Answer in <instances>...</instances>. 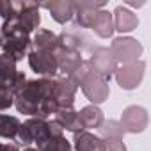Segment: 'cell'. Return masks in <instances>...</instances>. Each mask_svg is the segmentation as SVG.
Masks as SVG:
<instances>
[{
    "mask_svg": "<svg viewBox=\"0 0 151 151\" xmlns=\"http://www.w3.org/2000/svg\"><path fill=\"white\" fill-rule=\"evenodd\" d=\"M91 29L94 30L96 36L103 37V39L112 37V34H114V20H112V13L103 11V9L96 11V16H94V20H93Z\"/></svg>",
    "mask_w": 151,
    "mask_h": 151,
    "instance_id": "18",
    "label": "cell"
},
{
    "mask_svg": "<svg viewBox=\"0 0 151 151\" xmlns=\"http://www.w3.org/2000/svg\"><path fill=\"white\" fill-rule=\"evenodd\" d=\"M0 45H2V34H0Z\"/></svg>",
    "mask_w": 151,
    "mask_h": 151,
    "instance_id": "30",
    "label": "cell"
},
{
    "mask_svg": "<svg viewBox=\"0 0 151 151\" xmlns=\"http://www.w3.org/2000/svg\"><path fill=\"white\" fill-rule=\"evenodd\" d=\"M98 130H100L103 140L105 139H121L123 140V137H124V130H123V126L117 121H107Z\"/></svg>",
    "mask_w": 151,
    "mask_h": 151,
    "instance_id": "23",
    "label": "cell"
},
{
    "mask_svg": "<svg viewBox=\"0 0 151 151\" xmlns=\"http://www.w3.org/2000/svg\"><path fill=\"white\" fill-rule=\"evenodd\" d=\"M32 45L36 46L37 52H48V53H55L60 48L59 36H55L52 30H46V29L37 30V34L34 36Z\"/></svg>",
    "mask_w": 151,
    "mask_h": 151,
    "instance_id": "17",
    "label": "cell"
},
{
    "mask_svg": "<svg viewBox=\"0 0 151 151\" xmlns=\"http://www.w3.org/2000/svg\"><path fill=\"white\" fill-rule=\"evenodd\" d=\"M29 66L34 73L43 75V78H52L59 73V64L53 53L48 52H30L29 53Z\"/></svg>",
    "mask_w": 151,
    "mask_h": 151,
    "instance_id": "5",
    "label": "cell"
},
{
    "mask_svg": "<svg viewBox=\"0 0 151 151\" xmlns=\"http://www.w3.org/2000/svg\"><path fill=\"white\" fill-rule=\"evenodd\" d=\"M0 116H2V114H0Z\"/></svg>",
    "mask_w": 151,
    "mask_h": 151,
    "instance_id": "31",
    "label": "cell"
},
{
    "mask_svg": "<svg viewBox=\"0 0 151 151\" xmlns=\"http://www.w3.org/2000/svg\"><path fill=\"white\" fill-rule=\"evenodd\" d=\"M0 151H20L18 144H0Z\"/></svg>",
    "mask_w": 151,
    "mask_h": 151,
    "instance_id": "27",
    "label": "cell"
},
{
    "mask_svg": "<svg viewBox=\"0 0 151 151\" xmlns=\"http://www.w3.org/2000/svg\"><path fill=\"white\" fill-rule=\"evenodd\" d=\"M0 46L4 48V53L11 55L18 62L23 57H29V53L32 52V39L29 37V34H16V36L2 39Z\"/></svg>",
    "mask_w": 151,
    "mask_h": 151,
    "instance_id": "10",
    "label": "cell"
},
{
    "mask_svg": "<svg viewBox=\"0 0 151 151\" xmlns=\"http://www.w3.org/2000/svg\"><path fill=\"white\" fill-rule=\"evenodd\" d=\"M128 6H133V7H140V6H144V2H128Z\"/></svg>",
    "mask_w": 151,
    "mask_h": 151,
    "instance_id": "28",
    "label": "cell"
},
{
    "mask_svg": "<svg viewBox=\"0 0 151 151\" xmlns=\"http://www.w3.org/2000/svg\"><path fill=\"white\" fill-rule=\"evenodd\" d=\"M77 87H82L84 94L87 96V100L93 103V105H100L103 101L109 100V94H110V87H109V82L101 77L100 73H96L91 66L89 60H82L80 68L77 69V73L69 77Z\"/></svg>",
    "mask_w": 151,
    "mask_h": 151,
    "instance_id": "2",
    "label": "cell"
},
{
    "mask_svg": "<svg viewBox=\"0 0 151 151\" xmlns=\"http://www.w3.org/2000/svg\"><path fill=\"white\" fill-rule=\"evenodd\" d=\"M20 119L14 116H0V137L4 139H16L18 128H20Z\"/></svg>",
    "mask_w": 151,
    "mask_h": 151,
    "instance_id": "21",
    "label": "cell"
},
{
    "mask_svg": "<svg viewBox=\"0 0 151 151\" xmlns=\"http://www.w3.org/2000/svg\"><path fill=\"white\" fill-rule=\"evenodd\" d=\"M75 151H105V140L91 132L75 133Z\"/></svg>",
    "mask_w": 151,
    "mask_h": 151,
    "instance_id": "15",
    "label": "cell"
},
{
    "mask_svg": "<svg viewBox=\"0 0 151 151\" xmlns=\"http://www.w3.org/2000/svg\"><path fill=\"white\" fill-rule=\"evenodd\" d=\"M112 20H114V30H119V32H132L139 25L137 14L132 13L130 9L123 7V6L116 7V11L112 14Z\"/></svg>",
    "mask_w": 151,
    "mask_h": 151,
    "instance_id": "14",
    "label": "cell"
},
{
    "mask_svg": "<svg viewBox=\"0 0 151 151\" xmlns=\"http://www.w3.org/2000/svg\"><path fill=\"white\" fill-rule=\"evenodd\" d=\"M14 103V94L6 89V87H0V110H6Z\"/></svg>",
    "mask_w": 151,
    "mask_h": 151,
    "instance_id": "24",
    "label": "cell"
},
{
    "mask_svg": "<svg viewBox=\"0 0 151 151\" xmlns=\"http://www.w3.org/2000/svg\"><path fill=\"white\" fill-rule=\"evenodd\" d=\"M55 121L62 126V130H69L73 133L86 132L80 119H78V112L75 109H59L55 112Z\"/></svg>",
    "mask_w": 151,
    "mask_h": 151,
    "instance_id": "16",
    "label": "cell"
},
{
    "mask_svg": "<svg viewBox=\"0 0 151 151\" xmlns=\"http://www.w3.org/2000/svg\"><path fill=\"white\" fill-rule=\"evenodd\" d=\"M105 2H75V22L84 29H91L96 11L103 9Z\"/></svg>",
    "mask_w": 151,
    "mask_h": 151,
    "instance_id": "12",
    "label": "cell"
},
{
    "mask_svg": "<svg viewBox=\"0 0 151 151\" xmlns=\"http://www.w3.org/2000/svg\"><path fill=\"white\" fill-rule=\"evenodd\" d=\"M87 60L91 62V66H93V69L96 73H100L107 82H110L112 75L117 69V62L114 60V57H112L109 48H103V46L94 48L93 53H91V59H87Z\"/></svg>",
    "mask_w": 151,
    "mask_h": 151,
    "instance_id": "7",
    "label": "cell"
},
{
    "mask_svg": "<svg viewBox=\"0 0 151 151\" xmlns=\"http://www.w3.org/2000/svg\"><path fill=\"white\" fill-rule=\"evenodd\" d=\"M52 91H53L52 78L29 80L14 94V105L20 114L46 119L50 114L57 112V105L52 98Z\"/></svg>",
    "mask_w": 151,
    "mask_h": 151,
    "instance_id": "1",
    "label": "cell"
},
{
    "mask_svg": "<svg viewBox=\"0 0 151 151\" xmlns=\"http://www.w3.org/2000/svg\"><path fill=\"white\" fill-rule=\"evenodd\" d=\"M39 7H45L50 11V16L57 23H68L75 16V2L69 0H53V2H43Z\"/></svg>",
    "mask_w": 151,
    "mask_h": 151,
    "instance_id": "11",
    "label": "cell"
},
{
    "mask_svg": "<svg viewBox=\"0 0 151 151\" xmlns=\"http://www.w3.org/2000/svg\"><path fill=\"white\" fill-rule=\"evenodd\" d=\"M16 140H18L20 144H23V146L32 144V137H30V132H29V128L25 126V123H23V124H20L18 133H16Z\"/></svg>",
    "mask_w": 151,
    "mask_h": 151,
    "instance_id": "25",
    "label": "cell"
},
{
    "mask_svg": "<svg viewBox=\"0 0 151 151\" xmlns=\"http://www.w3.org/2000/svg\"><path fill=\"white\" fill-rule=\"evenodd\" d=\"M77 84L71 78L60 77L57 80H53V91H52V98L59 109H73L75 105V93H77Z\"/></svg>",
    "mask_w": 151,
    "mask_h": 151,
    "instance_id": "6",
    "label": "cell"
},
{
    "mask_svg": "<svg viewBox=\"0 0 151 151\" xmlns=\"http://www.w3.org/2000/svg\"><path fill=\"white\" fill-rule=\"evenodd\" d=\"M78 119L84 126V130L87 128H100L105 123L103 112L98 109V105H87L78 112Z\"/></svg>",
    "mask_w": 151,
    "mask_h": 151,
    "instance_id": "19",
    "label": "cell"
},
{
    "mask_svg": "<svg viewBox=\"0 0 151 151\" xmlns=\"http://www.w3.org/2000/svg\"><path fill=\"white\" fill-rule=\"evenodd\" d=\"M16 20L20 22V25L25 29L27 34H30L32 30H36L39 27V23H41L39 4H36V2H23V7L18 13Z\"/></svg>",
    "mask_w": 151,
    "mask_h": 151,
    "instance_id": "13",
    "label": "cell"
},
{
    "mask_svg": "<svg viewBox=\"0 0 151 151\" xmlns=\"http://www.w3.org/2000/svg\"><path fill=\"white\" fill-rule=\"evenodd\" d=\"M39 151H71V142L64 137H48L46 140H43L41 144H37Z\"/></svg>",
    "mask_w": 151,
    "mask_h": 151,
    "instance_id": "22",
    "label": "cell"
},
{
    "mask_svg": "<svg viewBox=\"0 0 151 151\" xmlns=\"http://www.w3.org/2000/svg\"><path fill=\"white\" fill-rule=\"evenodd\" d=\"M124 132L130 133H140L147 128V110L139 105H130L123 110L121 123Z\"/></svg>",
    "mask_w": 151,
    "mask_h": 151,
    "instance_id": "8",
    "label": "cell"
},
{
    "mask_svg": "<svg viewBox=\"0 0 151 151\" xmlns=\"http://www.w3.org/2000/svg\"><path fill=\"white\" fill-rule=\"evenodd\" d=\"M144 71H146V62L144 60H135L130 64H121L116 69V80L121 86V89L132 91L137 89L144 78Z\"/></svg>",
    "mask_w": 151,
    "mask_h": 151,
    "instance_id": "4",
    "label": "cell"
},
{
    "mask_svg": "<svg viewBox=\"0 0 151 151\" xmlns=\"http://www.w3.org/2000/svg\"><path fill=\"white\" fill-rule=\"evenodd\" d=\"M105 151H126V146L121 139H105Z\"/></svg>",
    "mask_w": 151,
    "mask_h": 151,
    "instance_id": "26",
    "label": "cell"
},
{
    "mask_svg": "<svg viewBox=\"0 0 151 151\" xmlns=\"http://www.w3.org/2000/svg\"><path fill=\"white\" fill-rule=\"evenodd\" d=\"M25 126L29 128L32 142H36V144H41L43 140H46L50 137V128H48V123L45 119L30 117L29 121H25Z\"/></svg>",
    "mask_w": 151,
    "mask_h": 151,
    "instance_id": "20",
    "label": "cell"
},
{
    "mask_svg": "<svg viewBox=\"0 0 151 151\" xmlns=\"http://www.w3.org/2000/svg\"><path fill=\"white\" fill-rule=\"evenodd\" d=\"M23 151H39V149H36V147H27V149H23Z\"/></svg>",
    "mask_w": 151,
    "mask_h": 151,
    "instance_id": "29",
    "label": "cell"
},
{
    "mask_svg": "<svg viewBox=\"0 0 151 151\" xmlns=\"http://www.w3.org/2000/svg\"><path fill=\"white\" fill-rule=\"evenodd\" d=\"M109 50L119 66V64H130L139 60L142 53V45L133 37H116Z\"/></svg>",
    "mask_w": 151,
    "mask_h": 151,
    "instance_id": "3",
    "label": "cell"
},
{
    "mask_svg": "<svg viewBox=\"0 0 151 151\" xmlns=\"http://www.w3.org/2000/svg\"><path fill=\"white\" fill-rule=\"evenodd\" d=\"M55 59H57V64H59V71L64 75L66 78L73 77L75 73H77V69L80 68L82 64V52L78 50H71V48H66L60 45V48L53 53Z\"/></svg>",
    "mask_w": 151,
    "mask_h": 151,
    "instance_id": "9",
    "label": "cell"
}]
</instances>
